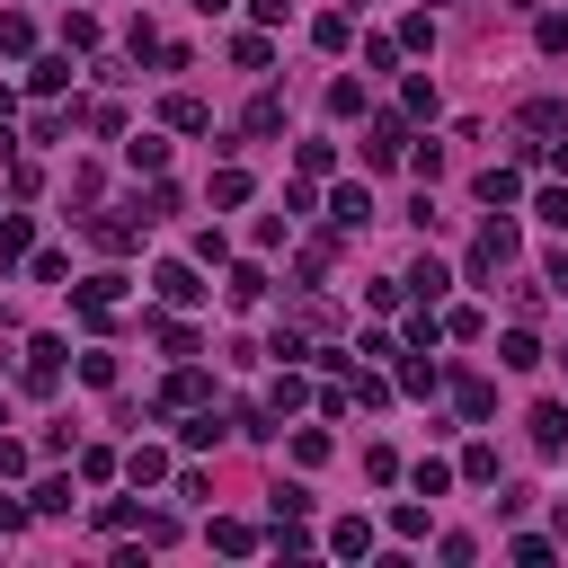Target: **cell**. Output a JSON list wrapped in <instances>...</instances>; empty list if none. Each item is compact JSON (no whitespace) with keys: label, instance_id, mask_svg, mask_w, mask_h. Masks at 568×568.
I'll return each instance as SVG.
<instances>
[{"label":"cell","instance_id":"cell-52","mask_svg":"<svg viewBox=\"0 0 568 568\" xmlns=\"http://www.w3.org/2000/svg\"><path fill=\"white\" fill-rule=\"evenodd\" d=\"M542 161H551V169L568 178V133H559V142H542Z\"/></svg>","mask_w":568,"mask_h":568},{"label":"cell","instance_id":"cell-56","mask_svg":"<svg viewBox=\"0 0 568 568\" xmlns=\"http://www.w3.org/2000/svg\"><path fill=\"white\" fill-rule=\"evenodd\" d=\"M426 10H445V0H426Z\"/></svg>","mask_w":568,"mask_h":568},{"label":"cell","instance_id":"cell-5","mask_svg":"<svg viewBox=\"0 0 568 568\" xmlns=\"http://www.w3.org/2000/svg\"><path fill=\"white\" fill-rule=\"evenodd\" d=\"M152 284H161V303H169V311H187V303H204V284H196V267H187V258H169V267H161Z\"/></svg>","mask_w":568,"mask_h":568},{"label":"cell","instance_id":"cell-34","mask_svg":"<svg viewBox=\"0 0 568 568\" xmlns=\"http://www.w3.org/2000/svg\"><path fill=\"white\" fill-rule=\"evenodd\" d=\"M346 400H355V409H391V382H382V374H355Z\"/></svg>","mask_w":568,"mask_h":568},{"label":"cell","instance_id":"cell-54","mask_svg":"<svg viewBox=\"0 0 568 568\" xmlns=\"http://www.w3.org/2000/svg\"><path fill=\"white\" fill-rule=\"evenodd\" d=\"M10 116H19V90H0V125H10Z\"/></svg>","mask_w":568,"mask_h":568},{"label":"cell","instance_id":"cell-16","mask_svg":"<svg viewBox=\"0 0 568 568\" xmlns=\"http://www.w3.org/2000/svg\"><path fill=\"white\" fill-rule=\"evenodd\" d=\"M204 391H213V382H204L196 365H178V374H169V391H161V409H204Z\"/></svg>","mask_w":568,"mask_h":568},{"label":"cell","instance_id":"cell-24","mask_svg":"<svg viewBox=\"0 0 568 568\" xmlns=\"http://www.w3.org/2000/svg\"><path fill=\"white\" fill-rule=\"evenodd\" d=\"M142 329H152V338H161V346H169V355H196V346H204V338H196V329H187V320H161V311H152V320H142Z\"/></svg>","mask_w":568,"mask_h":568},{"label":"cell","instance_id":"cell-17","mask_svg":"<svg viewBox=\"0 0 568 568\" xmlns=\"http://www.w3.org/2000/svg\"><path fill=\"white\" fill-rule=\"evenodd\" d=\"M27 90H36V98H62V90H71V54H45V62L27 71Z\"/></svg>","mask_w":568,"mask_h":568},{"label":"cell","instance_id":"cell-48","mask_svg":"<svg viewBox=\"0 0 568 568\" xmlns=\"http://www.w3.org/2000/svg\"><path fill=\"white\" fill-rule=\"evenodd\" d=\"M533 213H542V223H551V232H568V187H551V196H542Z\"/></svg>","mask_w":568,"mask_h":568},{"label":"cell","instance_id":"cell-51","mask_svg":"<svg viewBox=\"0 0 568 568\" xmlns=\"http://www.w3.org/2000/svg\"><path fill=\"white\" fill-rule=\"evenodd\" d=\"M258 10V27H284V10H294V0H249Z\"/></svg>","mask_w":568,"mask_h":568},{"label":"cell","instance_id":"cell-15","mask_svg":"<svg viewBox=\"0 0 568 568\" xmlns=\"http://www.w3.org/2000/svg\"><path fill=\"white\" fill-rule=\"evenodd\" d=\"M36 249V223H27V213H0V267H19Z\"/></svg>","mask_w":568,"mask_h":568},{"label":"cell","instance_id":"cell-38","mask_svg":"<svg viewBox=\"0 0 568 568\" xmlns=\"http://www.w3.org/2000/svg\"><path fill=\"white\" fill-rule=\"evenodd\" d=\"M329 116H365V81H329Z\"/></svg>","mask_w":568,"mask_h":568},{"label":"cell","instance_id":"cell-46","mask_svg":"<svg viewBox=\"0 0 568 568\" xmlns=\"http://www.w3.org/2000/svg\"><path fill=\"white\" fill-rule=\"evenodd\" d=\"M116 471H125V462H116L107 445H90V453H81V480H116Z\"/></svg>","mask_w":568,"mask_h":568},{"label":"cell","instance_id":"cell-9","mask_svg":"<svg viewBox=\"0 0 568 568\" xmlns=\"http://www.w3.org/2000/svg\"><path fill=\"white\" fill-rule=\"evenodd\" d=\"M125 169H133V178H161V169H169V142H161V133H133V142H125Z\"/></svg>","mask_w":568,"mask_h":568},{"label":"cell","instance_id":"cell-41","mask_svg":"<svg viewBox=\"0 0 568 568\" xmlns=\"http://www.w3.org/2000/svg\"><path fill=\"white\" fill-rule=\"evenodd\" d=\"M391 533H400V542H426V507H417V497H409V507H391Z\"/></svg>","mask_w":568,"mask_h":568},{"label":"cell","instance_id":"cell-2","mask_svg":"<svg viewBox=\"0 0 568 568\" xmlns=\"http://www.w3.org/2000/svg\"><path fill=\"white\" fill-rule=\"evenodd\" d=\"M516 249H524V240H516V223H488V232L471 240V258H462V275H471V284H488L497 267H516Z\"/></svg>","mask_w":568,"mask_h":568},{"label":"cell","instance_id":"cell-7","mask_svg":"<svg viewBox=\"0 0 568 568\" xmlns=\"http://www.w3.org/2000/svg\"><path fill=\"white\" fill-rule=\"evenodd\" d=\"M62 355H71L62 338H36V346H27V391H54V382H62Z\"/></svg>","mask_w":568,"mask_h":568},{"label":"cell","instance_id":"cell-36","mask_svg":"<svg viewBox=\"0 0 568 568\" xmlns=\"http://www.w3.org/2000/svg\"><path fill=\"white\" fill-rule=\"evenodd\" d=\"M27 45H36V27L19 10H0V54H27Z\"/></svg>","mask_w":568,"mask_h":568},{"label":"cell","instance_id":"cell-18","mask_svg":"<svg viewBox=\"0 0 568 568\" xmlns=\"http://www.w3.org/2000/svg\"><path fill=\"white\" fill-rule=\"evenodd\" d=\"M125 480H133V488H152V480H169V453H161V445H133V453H125Z\"/></svg>","mask_w":568,"mask_h":568},{"label":"cell","instance_id":"cell-33","mask_svg":"<svg viewBox=\"0 0 568 568\" xmlns=\"http://www.w3.org/2000/svg\"><path fill=\"white\" fill-rule=\"evenodd\" d=\"M81 382H90V391H116V355H107V346L81 355Z\"/></svg>","mask_w":568,"mask_h":568},{"label":"cell","instance_id":"cell-28","mask_svg":"<svg viewBox=\"0 0 568 568\" xmlns=\"http://www.w3.org/2000/svg\"><path fill=\"white\" fill-rule=\"evenodd\" d=\"M27 516H71V480H36V497H27Z\"/></svg>","mask_w":568,"mask_h":568},{"label":"cell","instance_id":"cell-21","mask_svg":"<svg viewBox=\"0 0 568 568\" xmlns=\"http://www.w3.org/2000/svg\"><path fill=\"white\" fill-rule=\"evenodd\" d=\"M240 133H258V142H267V133H284V98H275V90H267V98H249Z\"/></svg>","mask_w":568,"mask_h":568},{"label":"cell","instance_id":"cell-6","mask_svg":"<svg viewBox=\"0 0 568 568\" xmlns=\"http://www.w3.org/2000/svg\"><path fill=\"white\" fill-rule=\"evenodd\" d=\"M400 294H417V303H426V311H436V303H445V294H453V275H445V267H436V258H417V267H409V275H400Z\"/></svg>","mask_w":568,"mask_h":568},{"label":"cell","instance_id":"cell-14","mask_svg":"<svg viewBox=\"0 0 568 568\" xmlns=\"http://www.w3.org/2000/svg\"><path fill=\"white\" fill-rule=\"evenodd\" d=\"M533 445H542V453H568V409H559V400L533 409Z\"/></svg>","mask_w":568,"mask_h":568},{"label":"cell","instance_id":"cell-29","mask_svg":"<svg viewBox=\"0 0 568 568\" xmlns=\"http://www.w3.org/2000/svg\"><path fill=\"white\" fill-rule=\"evenodd\" d=\"M524 133H568V107H559V98H533V107H524Z\"/></svg>","mask_w":568,"mask_h":568},{"label":"cell","instance_id":"cell-31","mask_svg":"<svg viewBox=\"0 0 568 568\" xmlns=\"http://www.w3.org/2000/svg\"><path fill=\"white\" fill-rule=\"evenodd\" d=\"M409 480H417V497H445V488H453V462H436V453H426Z\"/></svg>","mask_w":568,"mask_h":568},{"label":"cell","instance_id":"cell-39","mask_svg":"<svg viewBox=\"0 0 568 568\" xmlns=\"http://www.w3.org/2000/svg\"><path fill=\"white\" fill-rule=\"evenodd\" d=\"M98 524H107V533H133V524H142V507H133V497H107Z\"/></svg>","mask_w":568,"mask_h":568},{"label":"cell","instance_id":"cell-35","mask_svg":"<svg viewBox=\"0 0 568 568\" xmlns=\"http://www.w3.org/2000/svg\"><path fill=\"white\" fill-rule=\"evenodd\" d=\"M462 480L488 488V480H497V445H471V453H462Z\"/></svg>","mask_w":568,"mask_h":568},{"label":"cell","instance_id":"cell-37","mask_svg":"<svg viewBox=\"0 0 568 568\" xmlns=\"http://www.w3.org/2000/svg\"><path fill=\"white\" fill-rule=\"evenodd\" d=\"M400 45H417V54H436V19H426V10H409V19H400Z\"/></svg>","mask_w":568,"mask_h":568},{"label":"cell","instance_id":"cell-45","mask_svg":"<svg viewBox=\"0 0 568 568\" xmlns=\"http://www.w3.org/2000/svg\"><path fill=\"white\" fill-rule=\"evenodd\" d=\"M391 355H400V346H391L382 329H365V338H355V365H391Z\"/></svg>","mask_w":568,"mask_h":568},{"label":"cell","instance_id":"cell-3","mask_svg":"<svg viewBox=\"0 0 568 568\" xmlns=\"http://www.w3.org/2000/svg\"><path fill=\"white\" fill-rule=\"evenodd\" d=\"M107 258H125V249H142V232H152V213H90V223H81Z\"/></svg>","mask_w":568,"mask_h":568},{"label":"cell","instance_id":"cell-26","mask_svg":"<svg viewBox=\"0 0 568 568\" xmlns=\"http://www.w3.org/2000/svg\"><path fill=\"white\" fill-rule=\"evenodd\" d=\"M213 436H223V417H213V409H196V417L178 426V445H187V453H213Z\"/></svg>","mask_w":568,"mask_h":568},{"label":"cell","instance_id":"cell-53","mask_svg":"<svg viewBox=\"0 0 568 568\" xmlns=\"http://www.w3.org/2000/svg\"><path fill=\"white\" fill-rule=\"evenodd\" d=\"M542 284H559V294H568V249H559V258L542 267Z\"/></svg>","mask_w":568,"mask_h":568},{"label":"cell","instance_id":"cell-10","mask_svg":"<svg viewBox=\"0 0 568 568\" xmlns=\"http://www.w3.org/2000/svg\"><path fill=\"white\" fill-rule=\"evenodd\" d=\"M329 223H338V232H365V223H374V196H365V187H338V196H329Z\"/></svg>","mask_w":568,"mask_h":568},{"label":"cell","instance_id":"cell-25","mask_svg":"<svg viewBox=\"0 0 568 568\" xmlns=\"http://www.w3.org/2000/svg\"><path fill=\"white\" fill-rule=\"evenodd\" d=\"M311 45H320V54H346V45H355V19H346V10H329V19L311 27Z\"/></svg>","mask_w":568,"mask_h":568},{"label":"cell","instance_id":"cell-11","mask_svg":"<svg viewBox=\"0 0 568 568\" xmlns=\"http://www.w3.org/2000/svg\"><path fill=\"white\" fill-rule=\"evenodd\" d=\"M497 365H507V374H533V365H542V338H533V329H507V338H497Z\"/></svg>","mask_w":568,"mask_h":568},{"label":"cell","instance_id":"cell-50","mask_svg":"<svg viewBox=\"0 0 568 568\" xmlns=\"http://www.w3.org/2000/svg\"><path fill=\"white\" fill-rule=\"evenodd\" d=\"M19 471H27V445H19V436H0V480H19Z\"/></svg>","mask_w":568,"mask_h":568},{"label":"cell","instance_id":"cell-49","mask_svg":"<svg viewBox=\"0 0 568 568\" xmlns=\"http://www.w3.org/2000/svg\"><path fill=\"white\" fill-rule=\"evenodd\" d=\"M533 45H542V54H568V19H542V27H533Z\"/></svg>","mask_w":568,"mask_h":568},{"label":"cell","instance_id":"cell-20","mask_svg":"<svg viewBox=\"0 0 568 568\" xmlns=\"http://www.w3.org/2000/svg\"><path fill=\"white\" fill-rule=\"evenodd\" d=\"M161 116H169V133H204V125H213V107H204V98H187V90H178Z\"/></svg>","mask_w":568,"mask_h":568},{"label":"cell","instance_id":"cell-30","mask_svg":"<svg viewBox=\"0 0 568 568\" xmlns=\"http://www.w3.org/2000/svg\"><path fill=\"white\" fill-rule=\"evenodd\" d=\"M400 116H417V125H426V116H436V81H426V71H417V81L400 90Z\"/></svg>","mask_w":568,"mask_h":568},{"label":"cell","instance_id":"cell-1","mask_svg":"<svg viewBox=\"0 0 568 568\" xmlns=\"http://www.w3.org/2000/svg\"><path fill=\"white\" fill-rule=\"evenodd\" d=\"M62 294H71V311H81V329H107L116 303H125V275H81V284H62Z\"/></svg>","mask_w":568,"mask_h":568},{"label":"cell","instance_id":"cell-32","mask_svg":"<svg viewBox=\"0 0 568 568\" xmlns=\"http://www.w3.org/2000/svg\"><path fill=\"white\" fill-rule=\"evenodd\" d=\"M204 196H213V204H249V169H213Z\"/></svg>","mask_w":568,"mask_h":568},{"label":"cell","instance_id":"cell-8","mask_svg":"<svg viewBox=\"0 0 568 568\" xmlns=\"http://www.w3.org/2000/svg\"><path fill=\"white\" fill-rule=\"evenodd\" d=\"M204 542H213V551H232V559H249V551H258V524H240V516H213V524H204Z\"/></svg>","mask_w":568,"mask_h":568},{"label":"cell","instance_id":"cell-23","mask_svg":"<svg viewBox=\"0 0 568 568\" xmlns=\"http://www.w3.org/2000/svg\"><path fill=\"white\" fill-rule=\"evenodd\" d=\"M98 36H107V27H98L90 10H62V45H71V54H98Z\"/></svg>","mask_w":568,"mask_h":568},{"label":"cell","instance_id":"cell-13","mask_svg":"<svg viewBox=\"0 0 568 568\" xmlns=\"http://www.w3.org/2000/svg\"><path fill=\"white\" fill-rule=\"evenodd\" d=\"M223 294H232V311H258V303H267V267H258V258H249V267H232Z\"/></svg>","mask_w":568,"mask_h":568},{"label":"cell","instance_id":"cell-55","mask_svg":"<svg viewBox=\"0 0 568 568\" xmlns=\"http://www.w3.org/2000/svg\"><path fill=\"white\" fill-rule=\"evenodd\" d=\"M196 10H204V19H213V10H232V0H196Z\"/></svg>","mask_w":568,"mask_h":568},{"label":"cell","instance_id":"cell-27","mask_svg":"<svg viewBox=\"0 0 568 568\" xmlns=\"http://www.w3.org/2000/svg\"><path fill=\"white\" fill-rule=\"evenodd\" d=\"M303 400H311V391H303V374H294V365L267 382V409H275V417H284V409H303Z\"/></svg>","mask_w":568,"mask_h":568},{"label":"cell","instance_id":"cell-19","mask_svg":"<svg viewBox=\"0 0 568 568\" xmlns=\"http://www.w3.org/2000/svg\"><path fill=\"white\" fill-rule=\"evenodd\" d=\"M329 551H338V559H365V551H374V524H365V516H346V524H329Z\"/></svg>","mask_w":568,"mask_h":568},{"label":"cell","instance_id":"cell-12","mask_svg":"<svg viewBox=\"0 0 568 568\" xmlns=\"http://www.w3.org/2000/svg\"><path fill=\"white\" fill-rule=\"evenodd\" d=\"M471 196H480V204H497V213H507V204L524 196V178H516V169H480V178H471Z\"/></svg>","mask_w":568,"mask_h":568},{"label":"cell","instance_id":"cell-47","mask_svg":"<svg viewBox=\"0 0 568 568\" xmlns=\"http://www.w3.org/2000/svg\"><path fill=\"white\" fill-rule=\"evenodd\" d=\"M507 559H524V568H542V559H551V542H542V533H516V542H507Z\"/></svg>","mask_w":568,"mask_h":568},{"label":"cell","instance_id":"cell-22","mask_svg":"<svg viewBox=\"0 0 568 568\" xmlns=\"http://www.w3.org/2000/svg\"><path fill=\"white\" fill-rule=\"evenodd\" d=\"M453 409H462V417H471V426H480V417H488V409H497V391H488V382H480V374H462V382H453Z\"/></svg>","mask_w":568,"mask_h":568},{"label":"cell","instance_id":"cell-40","mask_svg":"<svg viewBox=\"0 0 568 568\" xmlns=\"http://www.w3.org/2000/svg\"><path fill=\"white\" fill-rule=\"evenodd\" d=\"M294 462H303V471H320V462H329V436H320V426H303V436H294Z\"/></svg>","mask_w":568,"mask_h":568},{"label":"cell","instance_id":"cell-4","mask_svg":"<svg viewBox=\"0 0 568 568\" xmlns=\"http://www.w3.org/2000/svg\"><path fill=\"white\" fill-rule=\"evenodd\" d=\"M365 161H374V169H400V161H409V116H374V125H365Z\"/></svg>","mask_w":568,"mask_h":568},{"label":"cell","instance_id":"cell-42","mask_svg":"<svg viewBox=\"0 0 568 568\" xmlns=\"http://www.w3.org/2000/svg\"><path fill=\"white\" fill-rule=\"evenodd\" d=\"M409 169H417L426 187H436V178H445V142H417V152H409Z\"/></svg>","mask_w":568,"mask_h":568},{"label":"cell","instance_id":"cell-43","mask_svg":"<svg viewBox=\"0 0 568 568\" xmlns=\"http://www.w3.org/2000/svg\"><path fill=\"white\" fill-rule=\"evenodd\" d=\"M275 516H311V488L303 480H275Z\"/></svg>","mask_w":568,"mask_h":568},{"label":"cell","instance_id":"cell-44","mask_svg":"<svg viewBox=\"0 0 568 568\" xmlns=\"http://www.w3.org/2000/svg\"><path fill=\"white\" fill-rule=\"evenodd\" d=\"M232 62H240V71H267V62H275V45H267V36H240V45H232Z\"/></svg>","mask_w":568,"mask_h":568}]
</instances>
